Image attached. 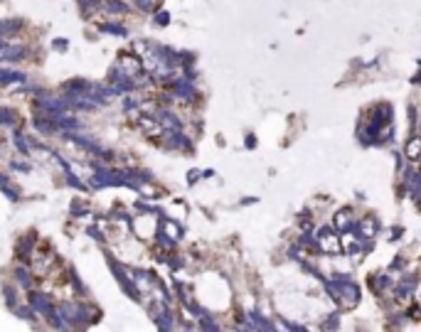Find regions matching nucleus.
Segmentation results:
<instances>
[{"instance_id":"obj_8","label":"nucleus","mask_w":421,"mask_h":332,"mask_svg":"<svg viewBox=\"0 0 421 332\" xmlns=\"http://www.w3.org/2000/svg\"><path fill=\"white\" fill-rule=\"evenodd\" d=\"M108 264H111V271H113V273H116V278L121 281V285H123V290H126L128 295H133V300H138V293H136V288H133V283L128 281V276L123 273V268H121V266H116V261H113V258H111V261H108Z\"/></svg>"},{"instance_id":"obj_16","label":"nucleus","mask_w":421,"mask_h":332,"mask_svg":"<svg viewBox=\"0 0 421 332\" xmlns=\"http://www.w3.org/2000/svg\"><path fill=\"white\" fill-rule=\"evenodd\" d=\"M20 27H22V22H20V20H8V22H3V25H0V37H5V40H8V37H10V34H15Z\"/></svg>"},{"instance_id":"obj_13","label":"nucleus","mask_w":421,"mask_h":332,"mask_svg":"<svg viewBox=\"0 0 421 332\" xmlns=\"http://www.w3.org/2000/svg\"><path fill=\"white\" fill-rule=\"evenodd\" d=\"M246 327H254V330H271V322L263 320L259 313H249V315H246Z\"/></svg>"},{"instance_id":"obj_3","label":"nucleus","mask_w":421,"mask_h":332,"mask_svg":"<svg viewBox=\"0 0 421 332\" xmlns=\"http://www.w3.org/2000/svg\"><path fill=\"white\" fill-rule=\"evenodd\" d=\"M392 123V108L389 106H377L372 114H369V123L365 128V135H362V143H372L374 138H379V133L385 131V126Z\"/></svg>"},{"instance_id":"obj_11","label":"nucleus","mask_w":421,"mask_h":332,"mask_svg":"<svg viewBox=\"0 0 421 332\" xmlns=\"http://www.w3.org/2000/svg\"><path fill=\"white\" fill-rule=\"evenodd\" d=\"M101 8H104V13H108V15H126V13H128V5L121 3V0H108V3H104Z\"/></svg>"},{"instance_id":"obj_22","label":"nucleus","mask_w":421,"mask_h":332,"mask_svg":"<svg viewBox=\"0 0 421 332\" xmlns=\"http://www.w3.org/2000/svg\"><path fill=\"white\" fill-rule=\"evenodd\" d=\"M389 285H392V278H387V276H379L377 288H389Z\"/></svg>"},{"instance_id":"obj_15","label":"nucleus","mask_w":421,"mask_h":332,"mask_svg":"<svg viewBox=\"0 0 421 332\" xmlns=\"http://www.w3.org/2000/svg\"><path fill=\"white\" fill-rule=\"evenodd\" d=\"M25 54H27V50H25V47H20V45L8 47V50H3V52H0V57H3L5 62H10V59H22Z\"/></svg>"},{"instance_id":"obj_18","label":"nucleus","mask_w":421,"mask_h":332,"mask_svg":"<svg viewBox=\"0 0 421 332\" xmlns=\"http://www.w3.org/2000/svg\"><path fill=\"white\" fill-rule=\"evenodd\" d=\"M18 121V114L10 108H0V123H5V126H13Z\"/></svg>"},{"instance_id":"obj_6","label":"nucleus","mask_w":421,"mask_h":332,"mask_svg":"<svg viewBox=\"0 0 421 332\" xmlns=\"http://www.w3.org/2000/svg\"><path fill=\"white\" fill-rule=\"evenodd\" d=\"M404 190H406L416 202H421V175H419L416 170H406V172H404Z\"/></svg>"},{"instance_id":"obj_19","label":"nucleus","mask_w":421,"mask_h":332,"mask_svg":"<svg viewBox=\"0 0 421 332\" xmlns=\"http://www.w3.org/2000/svg\"><path fill=\"white\" fill-rule=\"evenodd\" d=\"M101 32H111V34H121V37H126V34H128V30H126L123 25H101Z\"/></svg>"},{"instance_id":"obj_7","label":"nucleus","mask_w":421,"mask_h":332,"mask_svg":"<svg viewBox=\"0 0 421 332\" xmlns=\"http://www.w3.org/2000/svg\"><path fill=\"white\" fill-rule=\"evenodd\" d=\"M173 91L177 99H185V101H193L195 99V86L190 79H173Z\"/></svg>"},{"instance_id":"obj_21","label":"nucleus","mask_w":421,"mask_h":332,"mask_svg":"<svg viewBox=\"0 0 421 332\" xmlns=\"http://www.w3.org/2000/svg\"><path fill=\"white\" fill-rule=\"evenodd\" d=\"M136 5H138L140 10L148 13V10H156V8H158V0H136Z\"/></svg>"},{"instance_id":"obj_5","label":"nucleus","mask_w":421,"mask_h":332,"mask_svg":"<svg viewBox=\"0 0 421 332\" xmlns=\"http://www.w3.org/2000/svg\"><path fill=\"white\" fill-rule=\"evenodd\" d=\"M316 246H318L320 251H325V253H337V251H340V241H337V236L333 234V229H328V227H323V229L318 232Z\"/></svg>"},{"instance_id":"obj_20","label":"nucleus","mask_w":421,"mask_h":332,"mask_svg":"<svg viewBox=\"0 0 421 332\" xmlns=\"http://www.w3.org/2000/svg\"><path fill=\"white\" fill-rule=\"evenodd\" d=\"M25 140H27V138H25L22 133H15V145H18V150H22L25 155H30V145H27Z\"/></svg>"},{"instance_id":"obj_12","label":"nucleus","mask_w":421,"mask_h":332,"mask_svg":"<svg viewBox=\"0 0 421 332\" xmlns=\"http://www.w3.org/2000/svg\"><path fill=\"white\" fill-rule=\"evenodd\" d=\"M414 285H416V276H406V281H402L399 288H397V298H399V300L409 298L411 290H414Z\"/></svg>"},{"instance_id":"obj_1","label":"nucleus","mask_w":421,"mask_h":332,"mask_svg":"<svg viewBox=\"0 0 421 332\" xmlns=\"http://www.w3.org/2000/svg\"><path fill=\"white\" fill-rule=\"evenodd\" d=\"M323 283H325V290L333 295V298H335L340 305L355 308V305L360 303V288H357V283H352L350 278L335 276V278H328V281H323Z\"/></svg>"},{"instance_id":"obj_10","label":"nucleus","mask_w":421,"mask_h":332,"mask_svg":"<svg viewBox=\"0 0 421 332\" xmlns=\"http://www.w3.org/2000/svg\"><path fill=\"white\" fill-rule=\"evenodd\" d=\"M404 155H406V160H421V135H414L406 145H404Z\"/></svg>"},{"instance_id":"obj_9","label":"nucleus","mask_w":421,"mask_h":332,"mask_svg":"<svg viewBox=\"0 0 421 332\" xmlns=\"http://www.w3.org/2000/svg\"><path fill=\"white\" fill-rule=\"evenodd\" d=\"M355 227V219H352V212L350 209H342L335 214V229L342 234V232H350Z\"/></svg>"},{"instance_id":"obj_2","label":"nucleus","mask_w":421,"mask_h":332,"mask_svg":"<svg viewBox=\"0 0 421 332\" xmlns=\"http://www.w3.org/2000/svg\"><path fill=\"white\" fill-rule=\"evenodd\" d=\"M59 313L64 315V320L69 322V327H87L89 322H94L99 315L96 310H91L87 303H79V300H67L62 303Z\"/></svg>"},{"instance_id":"obj_17","label":"nucleus","mask_w":421,"mask_h":332,"mask_svg":"<svg viewBox=\"0 0 421 332\" xmlns=\"http://www.w3.org/2000/svg\"><path fill=\"white\" fill-rule=\"evenodd\" d=\"M15 281H18L22 288H32V276L27 273V268H25V266L15 271Z\"/></svg>"},{"instance_id":"obj_14","label":"nucleus","mask_w":421,"mask_h":332,"mask_svg":"<svg viewBox=\"0 0 421 332\" xmlns=\"http://www.w3.org/2000/svg\"><path fill=\"white\" fill-rule=\"evenodd\" d=\"M27 77L22 71H8V69H0V84H13V82H25Z\"/></svg>"},{"instance_id":"obj_4","label":"nucleus","mask_w":421,"mask_h":332,"mask_svg":"<svg viewBox=\"0 0 421 332\" xmlns=\"http://www.w3.org/2000/svg\"><path fill=\"white\" fill-rule=\"evenodd\" d=\"M30 308L35 313H40L42 317H52V313H54V303H52L50 295H45V293H32L30 295Z\"/></svg>"}]
</instances>
